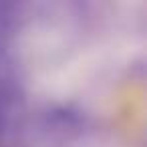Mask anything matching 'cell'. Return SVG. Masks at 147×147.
Listing matches in <instances>:
<instances>
[{
	"label": "cell",
	"instance_id": "obj_2",
	"mask_svg": "<svg viewBox=\"0 0 147 147\" xmlns=\"http://www.w3.org/2000/svg\"><path fill=\"white\" fill-rule=\"evenodd\" d=\"M10 115H12V111H8L6 107H2V105H0V135H2V133L6 131L8 121H10Z\"/></svg>",
	"mask_w": 147,
	"mask_h": 147
},
{
	"label": "cell",
	"instance_id": "obj_1",
	"mask_svg": "<svg viewBox=\"0 0 147 147\" xmlns=\"http://www.w3.org/2000/svg\"><path fill=\"white\" fill-rule=\"evenodd\" d=\"M45 119H47V125L53 127V131L63 135H81L87 125V117L83 115V111L67 105L51 107L45 113Z\"/></svg>",
	"mask_w": 147,
	"mask_h": 147
}]
</instances>
